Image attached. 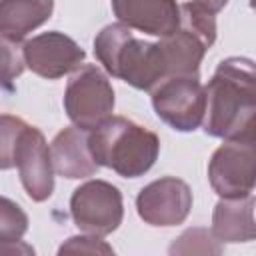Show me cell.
Listing matches in <instances>:
<instances>
[{"mask_svg":"<svg viewBox=\"0 0 256 256\" xmlns=\"http://www.w3.org/2000/svg\"><path fill=\"white\" fill-rule=\"evenodd\" d=\"M202 126L222 140H254L256 128V68L250 58L222 60L208 86Z\"/></svg>","mask_w":256,"mask_h":256,"instance_id":"1","label":"cell"},{"mask_svg":"<svg viewBox=\"0 0 256 256\" xmlns=\"http://www.w3.org/2000/svg\"><path fill=\"white\" fill-rule=\"evenodd\" d=\"M88 146L98 166L110 168L122 178H138L154 166L160 138L130 118L110 116L88 130Z\"/></svg>","mask_w":256,"mask_h":256,"instance_id":"2","label":"cell"},{"mask_svg":"<svg viewBox=\"0 0 256 256\" xmlns=\"http://www.w3.org/2000/svg\"><path fill=\"white\" fill-rule=\"evenodd\" d=\"M94 54L104 70L136 90H152L166 78L158 42H146L120 24L104 26L94 38Z\"/></svg>","mask_w":256,"mask_h":256,"instance_id":"3","label":"cell"},{"mask_svg":"<svg viewBox=\"0 0 256 256\" xmlns=\"http://www.w3.org/2000/svg\"><path fill=\"white\" fill-rule=\"evenodd\" d=\"M114 88L108 76L94 64L74 70L64 92V112L82 130H92L114 112Z\"/></svg>","mask_w":256,"mask_h":256,"instance_id":"4","label":"cell"},{"mask_svg":"<svg viewBox=\"0 0 256 256\" xmlns=\"http://www.w3.org/2000/svg\"><path fill=\"white\" fill-rule=\"evenodd\" d=\"M150 98L156 116L172 130L194 132L202 124L206 92L198 74L164 78L150 90Z\"/></svg>","mask_w":256,"mask_h":256,"instance_id":"5","label":"cell"},{"mask_svg":"<svg viewBox=\"0 0 256 256\" xmlns=\"http://www.w3.org/2000/svg\"><path fill=\"white\" fill-rule=\"evenodd\" d=\"M70 216L80 232L108 236L124 218L122 192L106 180H88L72 192Z\"/></svg>","mask_w":256,"mask_h":256,"instance_id":"6","label":"cell"},{"mask_svg":"<svg viewBox=\"0 0 256 256\" xmlns=\"http://www.w3.org/2000/svg\"><path fill=\"white\" fill-rule=\"evenodd\" d=\"M256 178L254 140H226L208 162V180L220 198H242L252 194Z\"/></svg>","mask_w":256,"mask_h":256,"instance_id":"7","label":"cell"},{"mask_svg":"<svg viewBox=\"0 0 256 256\" xmlns=\"http://www.w3.org/2000/svg\"><path fill=\"white\" fill-rule=\"evenodd\" d=\"M192 208L190 186L176 176H162L146 184L136 196V212L150 226H178Z\"/></svg>","mask_w":256,"mask_h":256,"instance_id":"8","label":"cell"},{"mask_svg":"<svg viewBox=\"0 0 256 256\" xmlns=\"http://www.w3.org/2000/svg\"><path fill=\"white\" fill-rule=\"evenodd\" d=\"M22 56L26 68L34 74L46 80H56L80 68L86 52L64 32L50 30L26 40L22 44Z\"/></svg>","mask_w":256,"mask_h":256,"instance_id":"9","label":"cell"},{"mask_svg":"<svg viewBox=\"0 0 256 256\" xmlns=\"http://www.w3.org/2000/svg\"><path fill=\"white\" fill-rule=\"evenodd\" d=\"M14 166L18 168L20 182L34 202H44L54 192V168L50 160V146L44 134L34 128L26 126L20 134Z\"/></svg>","mask_w":256,"mask_h":256,"instance_id":"10","label":"cell"},{"mask_svg":"<svg viewBox=\"0 0 256 256\" xmlns=\"http://www.w3.org/2000/svg\"><path fill=\"white\" fill-rule=\"evenodd\" d=\"M112 12L130 30L158 38L172 34L180 24L176 0H112Z\"/></svg>","mask_w":256,"mask_h":256,"instance_id":"11","label":"cell"},{"mask_svg":"<svg viewBox=\"0 0 256 256\" xmlns=\"http://www.w3.org/2000/svg\"><path fill=\"white\" fill-rule=\"evenodd\" d=\"M50 160L54 172L68 180L88 178L100 168L92 158L88 132L78 126H68L54 136L50 142Z\"/></svg>","mask_w":256,"mask_h":256,"instance_id":"12","label":"cell"},{"mask_svg":"<svg viewBox=\"0 0 256 256\" xmlns=\"http://www.w3.org/2000/svg\"><path fill=\"white\" fill-rule=\"evenodd\" d=\"M254 196L242 198H222L212 212V228L210 232L218 242H252L256 238V222H254Z\"/></svg>","mask_w":256,"mask_h":256,"instance_id":"13","label":"cell"},{"mask_svg":"<svg viewBox=\"0 0 256 256\" xmlns=\"http://www.w3.org/2000/svg\"><path fill=\"white\" fill-rule=\"evenodd\" d=\"M158 46H160L166 78L198 74L202 58L210 48L198 34H194L182 24H178V28L172 34L160 38Z\"/></svg>","mask_w":256,"mask_h":256,"instance_id":"14","label":"cell"},{"mask_svg":"<svg viewBox=\"0 0 256 256\" xmlns=\"http://www.w3.org/2000/svg\"><path fill=\"white\" fill-rule=\"evenodd\" d=\"M54 0H0V36L20 42L50 20Z\"/></svg>","mask_w":256,"mask_h":256,"instance_id":"15","label":"cell"},{"mask_svg":"<svg viewBox=\"0 0 256 256\" xmlns=\"http://www.w3.org/2000/svg\"><path fill=\"white\" fill-rule=\"evenodd\" d=\"M222 242L208 228H188L168 248L170 254H222Z\"/></svg>","mask_w":256,"mask_h":256,"instance_id":"16","label":"cell"},{"mask_svg":"<svg viewBox=\"0 0 256 256\" xmlns=\"http://www.w3.org/2000/svg\"><path fill=\"white\" fill-rule=\"evenodd\" d=\"M216 14L200 6L198 2H184L180 6V24L198 34L208 46L214 44L216 40Z\"/></svg>","mask_w":256,"mask_h":256,"instance_id":"17","label":"cell"},{"mask_svg":"<svg viewBox=\"0 0 256 256\" xmlns=\"http://www.w3.org/2000/svg\"><path fill=\"white\" fill-rule=\"evenodd\" d=\"M28 232V214L10 198L0 196V240L16 242Z\"/></svg>","mask_w":256,"mask_h":256,"instance_id":"18","label":"cell"},{"mask_svg":"<svg viewBox=\"0 0 256 256\" xmlns=\"http://www.w3.org/2000/svg\"><path fill=\"white\" fill-rule=\"evenodd\" d=\"M28 124L12 114H0V170L14 168L16 146L20 140L22 130Z\"/></svg>","mask_w":256,"mask_h":256,"instance_id":"19","label":"cell"},{"mask_svg":"<svg viewBox=\"0 0 256 256\" xmlns=\"http://www.w3.org/2000/svg\"><path fill=\"white\" fill-rule=\"evenodd\" d=\"M26 62L22 56V48L4 36H0V90L12 88V82L24 72Z\"/></svg>","mask_w":256,"mask_h":256,"instance_id":"20","label":"cell"},{"mask_svg":"<svg viewBox=\"0 0 256 256\" xmlns=\"http://www.w3.org/2000/svg\"><path fill=\"white\" fill-rule=\"evenodd\" d=\"M58 254H114V250L110 244L100 240V236L82 234V236H70L58 248Z\"/></svg>","mask_w":256,"mask_h":256,"instance_id":"21","label":"cell"},{"mask_svg":"<svg viewBox=\"0 0 256 256\" xmlns=\"http://www.w3.org/2000/svg\"><path fill=\"white\" fill-rule=\"evenodd\" d=\"M30 254H34V248L24 240H16V242L0 240V256H30Z\"/></svg>","mask_w":256,"mask_h":256,"instance_id":"22","label":"cell"},{"mask_svg":"<svg viewBox=\"0 0 256 256\" xmlns=\"http://www.w3.org/2000/svg\"><path fill=\"white\" fill-rule=\"evenodd\" d=\"M194 2H198L200 6H204L206 10H210L212 14H218L228 4V0H194Z\"/></svg>","mask_w":256,"mask_h":256,"instance_id":"23","label":"cell"}]
</instances>
